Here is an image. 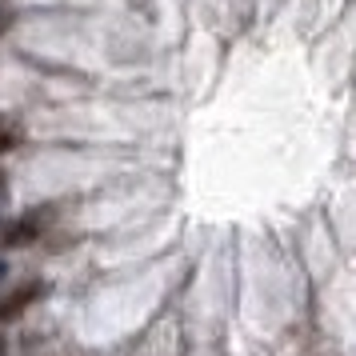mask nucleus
Wrapping results in <instances>:
<instances>
[{
  "instance_id": "423d86ee",
  "label": "nucleus",
  "mask_w": 356,
  "mask_h": 356,
  "mask_svg": "<svg viewBox=\"0 0 356 356\" xmlns=\"http://www.w3.org/2000/svg\"><path fill=\"white\" fill-rule=\"evenodd\" d=\"M4 273H8V260H0V280H4Z\"/></svg>"
},
{
  "instance_id": "39448f33",
  "label": "nucleus",
  "mask_w": 356,
  "mask_h": 356,
  "mask_svg": "<svg viewBox=\"0 0 356 356\" xmlns=\"http://www.w3.org/2000/svg\"><path fill=\"white\" fill-rule=\"evenodd\" d=\"M4 188H8V177H4V168H0V193H4Z\"/></svg>"
},
{
  "instance_id": "20e7f679",
  "label": "nucleus",
  "mask_w": 356,
  "mask_h": 356,
  "mask_svg": "<svg viewBox=\"0 0 356 356\" xmlns=\"http://www.w3.org/2000/svg\"><path fill=\"white\" fill-rule=\"evenodd\" d=\"M8 24H13V17H8V8H0V36L8 33Z\"/></svg>"
},
{
  "instance_id": "7ed1b4c3",
  "label": "nucleus",
  "mask_w": 356,
  "mask_h": 356,
  "mask_svg": "<svg viewBox=\"0 0 356 356\" xmlns=\"http://www.w3.org/2000/svg\"><path fill=\"white\" fill-rule=\"evenodd\" d=\"M17 145H20V129H13V124H0V152H13Z\"/></svg>"
},
{
  "instance_id": "f257e3e1",
  "label": "nucleus",
  "mask_w": 356,
  "mask_h": 356,
  "mask_svg": "<svg viewBox=\"0 0 356 356\" xmlns=\"http://www.w3.org/2000/svg\"><path fill=\"white\" fill-rule=\"evenodd\" d=\"M52 216H56V209H52V204H49V209H29L24 216H17L13 225L4 228L0 236H4V244H8V248H24V244H33L36 236L52 225Z\"/></svg>"
},
{
  "instance_id": "f03ea898",
  "label": "nucleus",
  "mask_w": 356,
  "mask_h": 356,
  "mask_svg": "<svg viewBox=\"0 0 356 356\" xmlns=\"http://www.w3.org/2000/svg\"><path fill=\"white\" fill-rule=\"evenodd\" d=\"M44 292H49V284H44V280H29V284H20L17 292H8V296L0 300V324L17 321L20 312H24L29 305H36V300H40Z\"/></svg>"
}]
</instances>
